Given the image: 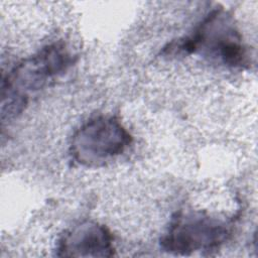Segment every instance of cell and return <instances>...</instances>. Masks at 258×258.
Instances as JSON below:
<instances>
[{
    "instance_id": "obj_1",
    "label": "cell",
    "mask_w": 258,
    "mask_h": 258,
    "mask_svg": "<svg viewBox=\"0 0 258 258\" xmlns=\"http://www.w3.org/2000/svg\"><path fill=\"white\" fill-rule=\"evenodd\" d=\"M73 61L67 45L53 42L15 64L2 79V122L19 115L31 96L62 74Z\"/></svg>"
},
{
    "instance_id": "obj_2",
    "label": "cell",
    "mask_w": 258,
    "mask_h": 258,
    "mask_svg": "<svg viewBox=\"0 0 258 258\" xmlns=\"http://www.w3.org/2000/svg\"><path fill=\"white\" fill-rule=\"evenodd\" d=\"M166 55L201 54L232 68L248 64L247 48L232 15L215 9L189 35L173 40L163 49Z\"/></svg>"
},
{
    "instance_id": "obj_3",
    "label": "cell",
    "mask_w": 258,
    "mask_h": 258,
    "mask_svg": "<svg viewBox=\"0 0 258 258\" xmlns=\"http://www.w3.org/2000/svg\"><path fill=\"white\" fill-rule=\"evenodd\" d=\"M229 224L207 212L186 210L176 213L160 239V247L174 255L212 252L231 236Z\"/></svg>"
},
{
    "instance_id": "obj_4",
    "label": "cell",
    "mask_w": 258,
    "mask_h": 258,
    "mask_svg": "<svg viewBox=\"0 0 258 258\" xmlns=\"http://www.w3.org/2000/svg\"><path fill=\"white\" fill-rule=\"evenodd\" d=\"M132 136L114 116H97L74 133L70 151L73 159L85 167H100L126 151Z\"/></svg>"
},
{
    "instance_id": "obj_5",
    "label": "cell",
    "mask_w": 258,
    "mask_h": 258,
    "mask_svg": "<svg viewBox=\"0 0 258 258\" xmlns=\"http://www.w3.org/2000/svg\"><path fill=\"white\" fill-rule=\"evenodd\" d=\"M56 250L59 257H112L115 255L114 238L104 225L85 221L61 236Z\"/></svg>"
}]
</instances>
